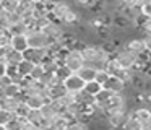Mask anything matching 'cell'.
<instances>
[{"label": "cell", "instance_id": "d6a6232c", "mask_svg": "<svg viewBox=\"0 0 151 130\" xmlns=\"http://www.w3.org/2000/svg\"><path fill=\"white\" fill-rule=\"evenodd\" d=\"M67 130H88V124L81 120H72L67 124Z\"/></svg>", "mask_w": 151, "mask_h": 130}, {"label": "cell", "instance_id": "d4e9b609", "mask_svg": "<svg viewBox=\"0 0 151 130\" xmlns=\"http://www.w3.org/2000/svg\"><path fill=\"white\" fill-rule=\"evenodd\" d=\"M41 114H42V117L44 119H52V117H55L57 116V112H55V109H54L52 107V104L49 103V99L46 101V103H44V106L41 107Z\"/></svg>", "mask_w": 151, "mask_h": 130}, {"label": "cell", "instance_id": "ffe728a7", "mask_svg": "<svg viewBox=\"0 0 151 130\" xmlns=\"http://www.w3.org/2000/svg\"><path fill=\"white\" fill-rule=\"evenodd\" d=\"M122 130H141V122L133 116L132 110H128V117H127V120H125Z\"/></svg>", "mask_w": 151, "mask_h": 130}, {"label": "cell", "instance_id": "ba28073f", "mask_svg": "<svg viewBox=\"0 0 151 130\" xmlns=\"http://www.w3.org/2000/svg\"><path fill=\"white\" fill-rule=\"evenodd\" d=\"M70 8H72V5H70L67 0L55 2V3H52V5H50V8H49V16L52 20H55V21H60V20H62V16L65 15Z\"/></svg>", "mask_w": 151, "mask_h": 130}, {"label": "cell", "instance_id": "f6af8a7d", "mask_svg": "<svg viewBox=\"0 0 151 130\" xmlns=\"http://www.w3.org/2000/svg\"><path fill=\"white\" fill-rule=\"evenodd\" d=\"M141 130H151V120H148V122L141 124Z\"/></svg>", "mask_w": 151, "mask_h": 130}, {"label": "cell", "instance_id": "f546056e", "mask_svg": "<svg viewBox=\"0 0 151 130\" xmlns=\"http://www.w3.org/2000/svg\"><path fill=\"white\" fill-rule=\"evenodd\" d=\"M10 39H12V34L7 28H0V47H7L10 46Z\"/></svg>", "mask_w": 151, "mask_h": 130}, {"label": "cell", "instance_id": "8992f818", "mask_svg": "<svg viewBox=\"0 0 151 130\" xmlns=\"http://www.w3.org/2000/svg\"><path fill=\"white\" fill-rule=\"evenodd\" d=\"M41 31L44 32V34L47 36V39H49L50 42L57 41V39H60L63 36V32H65V28H63V25L60 21H55V20H50L49 23H47L46 26H44Z\"/></svg>", "mask_w": 151, "mask_h": 130}, {"label": "cell", "instance_id": "836d02e7", "mask_svg": "<svg viewBox=\"0 0 151 130\" xmlns=\"http://www.w3.org/2000/svg\"><path fill=\"white\" fill-rule=\"evenodd\" d=\"M29 112V107H28V104L24 103H20L17 107V110H15V116H20V117H26V114Z\"/></svg>", "mask_w": 151, "mask_h": 130}, {"label": "cell", "instance_id": "60d3db41", "mask_svg": "<svg viewBox=\"0 0 151 130\" xmlns=\"http://www.w3.org/2000/svg\"><path fill=\"white\" fill-rule=\"evenodd\" d=\"M141 13H143V15H146L148 18H151V2L148 3V5L141 6Z\"/></svg>", "mask_w": 151, "mask_h": 130}, {"label": "cell", "instance_id": "7402d4cb", "mask_svg": "<svg viewBox=\"0 0 151 130\" xmlns=\"http://www.w3.org/2000/svg\"><path fill=\"white\" fill-rule=\"evenodd\" d=\"M132 112H133V116L137 117L141 124L151 120V109L150 107H137V109H133Z\"/></svg>", "mask_w": 151, "mask_h": 130}, {"label": "cell", "instance_id": "277c9868", "mask_svg": "<svg viewBox=\"0 0 151 130\" xmlns=\"http://www.w3.org/2000/svg\"><path fill=\"white\" fill-rule=\"evenodd\" d=\"M115 110H127V98L124 93H112V96L104 104L106 116L109 112H115Z\"/></svg>", "mask_w": 151, "mask_h": 130}, {"label": "cell", "instance_id": "9c48e42d", "mask_svg": "<svg viewBox=\"0 0 151 130\" xmlns=\"http://www.w3.org/2000/svg\"><path fill=\"white\" fill-rule=\"evenodd\" d=\"M62 83H63V86H65V90L68 91V93H73V94L81 91L83 88H85V81H83L76 73H72L68 78H65Z\"/></svg>", "mask_w": 151, "mask_h": 130}, {"label": "cell", "instance_id": "52a82bcc", "mask_svg": "<svg viewBox=\"0 0 151 130\" xmlns=\"http://www.w3.org/2000/svg\"><path fill=\"white\" fill-rule=\"evenodd\" d=\"M127 117H128V110H115V112H109L106 116V122H107L109 129L122 130Z\"/></svg>", "mask_w": 151, "mask_h": 130}, {"label": "cell", "instance_id": "ab89813d", "mask_svg": "<svg viewBox=\"0 0 151 130\" xmlns=\"http://www.w3.org/2000/svg\"><path fill=\"white\" fill-rule=\"evenodd\" d=\"M23 130H41V127L37 124H31V122H26L23 127Z\"/></svg>", "mask_w": 151, "mask_h": 130}, {"label": "cell", "instance_id": "44dd1931", "mask_svg": "<svg viewBox=\"0 0 151 130\" xmlns=\"http://www.w3.org/2000/svg\"><path fill=\"white\" fill-rule=\"evenodd\" d=\"M120 68H122V67L117 64V60H115L114 57H111V58H109V60L104 64V67H102V70H104L106 73L109 75V77H115V75L119 73V70H120Z\"/></svg>", "mask_w": 151, "mask_h": 130}, {"label": "cell", "instance_id": "e575fe53", "mask_svg": "<svg viewBox=\"0 0 151 130\" xmlns=\"http://www.w3.org/2000/svg\"><path fill=\"white\" fill-rule=\"evenodd\" d=\"M13 116H15L13 112H8V110H5V109L0 107V125H5Z\"/></svg>", "mask_w": 151, "mask_h": 130}, {"label": "cell", "instance_id": "f1b7e54d", "mask_svg": "<svg viewBox=\"0 0 151 130\" xmlns=\"http://www.w3.org/2000/svg\"><path fill=\"white\" fill-rule=\"evenodd\" d=\"M18 2H20V0H0V3H2V6H4V12H7V13L17 12Z\"/></svg>", "mask_w": 151, "mask_h": 130}, {"label": "cell", "instance_id": "8d00e7d4", "mask_svg": "<svg viewBox=\"0 0 151 130\" xmlns=\"http://www.w3.org/2000/svg\"><path fill=\"white\" fill-rule=\"evenodd\" d=\"M7 16H8V26H12V25H17V23L23 21V18H21V15H18L17 12H13V13H7Z\"/></svg>", "mask_w": 151, "mask_h": 130}, {"label": "cell", "instance_id": "484cf974", "mask_svg": "<svg viewBox=\"0 0 151 130\" xmlns=\"http://www.w3.org/2000/svg\"><path fill=\"white\" fill-rule=\"evenodd\" d=\"M73 72H70V68L67 67V65H57V68H55V72H54V75H55L57 78H59L60 81H63L65 78H68L70 75H72Z\"/></svg>", "mask_w": 151, "mask_h": 130}, {"label": "cell", "instance_id": "83f0119b", "mask_svg": "<svg viewBox=\"0 0 151 130\" xmlns=\"http://www.w3.org/2000/svg\"><path fill=\"white\" fill-rule=\"evenodd\" d=\"M8 31H10L12 36L13 34H26L28 28H26V25H24V21H20V23H17V25L8 26Z\"/></svg>", "mask_w": 151, "mask_h": 130}, {"label": "cell", "instance_id": "5b68a950", "mask_svg": "<svg viewBox=\"0 0 151 130\" xmlns=\"http://www.w3.org/2000/svg\"><path fill=\"white\" fill-rule=\"evenodd\" d=\"M112 57L117 60V64L120 65L122 68H127V70H132L133 65H135V62H137V55L132 54V52H128L124 46H122L120 49H117Z\"/></svg>", "mask_w": 151, "mask_h": 130}, {"label": "cell", "instance_id": "f907efd6", "mask_svg": "<svg viewBox=\"0 0 151 130\" xmlns=\"http://www.w3.org/2000/svg\"><path fill=\"white\" fill-rule=\"evenodd\" d=\"M55 130H67V127H63V129H55Z\"/></svg>", "mask_w": 151, "mask_h": 130}, {"label": "cell", "instance_id": "30bf717a", "mask_svg": "<svg viewBox=\"0 0 151 130\" xmlns=\"http://www.w3.org/2000/svg\"><path fill=\"white\" fill-rule=\"evenodd\" d=\"M47 55L46 49H34V47H28L23 52V58L24 60H29L31 64H41L44 60V57Z\"/></svg>", "mask_w": 151, "mask_h": 130}, {"label": "cell", "instance_id": "7c38bea8", "mask_svg": "<svg viewBox=\"0 0 151 130\" xmlns=\"http://www.w3.org/2000/svg\"><path fill=\"white\" fill-rule=\"evenodd\" d=\"M124 47L127 49L128 52L135 54V55H140L141 52L146 51V47H145V42H143V39H141V38H133V39H130L128 42H125V44H124Z\"/></svg>", "mask_w": 151, "mask_h": 130}, {"label": "cell", "instance_id": "bcb514c9", "mask_svg": "<svg viewBox=\"0 0 151 130\" xmlns=\"http://www.w3.org/2000/svg\"><path fill=\"white\" fill-rule=\"evenodd\" d=\"M151 0H137V5L138 6H145V5H148Z\"/></svg>", "mask_w": 151, "mask_h": 130}, {"label": "cell", "instance_id": "7bdbcfd3", "mask_svg": "<svg viewBox=\"0 0 151 130\" xmlns=\"http://www.w3.org/2000/svg\"><path fill=\"white\" fill-rule=\"evenodd\" d=\"M145 93V103L151 106V91H143Z\"/></svg>", "mask_w": 151, "mask_h": 130}, {"label": "cell", "instance_id": "b9f144b4", "mask_svg": "<svg viewBox=\"0 0 151 130\" xmlns=\"http://www.w3.org/2000/svg\"><path fill=\"white\" fill-rule=\"evenodd\" d=\"M143 31L145 32H151V18L146 20V23H145V26H143Z\"/></svg>", "mask_w": 151, "mask_h": 130}, {"label": "cell", "instance_id": "603a6c76", "mask_svg": "<svg viewBox=\"0 0 151 130\" xmlns=\"http://www.w3.org/2000/svg\"><path fill=\"white\" fill-rule=\"evenodd\" d=\"M2 93H4V96H7V98H18L21 94V88H20L18 83H13V81H12L7 88L2 90Z\"/></svg>", "mask_w": 151, "mask_h": 130}, {"label": "cell", "instance_id": "6da1fadb", "mask_svg": "<svg viewBox=\"0 0 151 130\" xmlns=\"http://www.w3.org/2000/svg\"><path fill=\"white\" fill-rule=\"evenodd\" d=\"M80 52H81V57H83V60H85V64L93 65V67L98 68V70L104 67V64L112 57V55L109 54V52L106 51L101 44H99V46H96V44H86Z\"/></svg>", "mask_w": 151, "mask_h": 130}, {"label": "cell", "instance_id": "cb8c5ba5", "mask_svg": "<svg viewBox=\"0 0 151 130\" xmlns=\"http://www.w3.org/2000/svg\"><path fill=\"white\" fill-rule=\"evenodd\" d=\"M33 67H34V64H31L29 60H24V58L17 65L18 73H20L21 77H29V73H31V70H33Z\"/></svg>", "mask_w": 151, "mask_h": 130}, {"label": "cell", "instance_id": "8fae6325", "mask_svg": "<svg viewBox=\"0 0 151 130\" xmlns=\"http://www.w3.org/2000/svg\"><path fill=\"white\" fill-rule=\"evenodd\" d=\"M102 88L112 91V93H124L125 88H127V83H124V81L117 77H109L107 81L102 84Z\"/></svg>", "mask_w": 151, "mask_h": 130}, {"label": "cell", "instance_id": "816d5d0a", "mask_svg": "<svg viewBox=\"0 0 151 130\" xmlns=\"http://www.w3.org/2000/svg\"><path fill=\"white\" fill-rule=\"evenodd\" d=\"M111 130H115V129H111Z\"/></svg>", "mask_w": 151, "mask_h": 130}, {"label": "cell", "instance_id": "1f68e13d", "mask_svg": "<svg viewBox=\"0 0 151 130\" xmlns=\"http://www.w3.org/2000/svg\"><path fill=\"white\" fill-rule=\"evenodd\" d=\"M44 73H46V72H44L42 65H41V64H34L33 70H31V73H29V78H33V80H41Z\"/></svg>", "mask_w": 151, "mask_h": 130}, {"label": "cell", "instance_id": "3957f363", "mask_svg": "<svg viewBox=\"0 0 151 130\" xmlns=\"http://www.w3.org/2000/svg\"><path fill=\"white\" fill-rule=\"evenodd\" d=\"M28 38V47H34V49H47L50 44V41L47 39V36L44 34L41 29H31L26 32Z\"/></svg>", "mask_w": 151, "mask_h": 130}, {"label": "cell", "instance_id": "e0dca14e", "mask_svg": "<svg viewBox=\"0 0 151 130\" xmlns=\"http://www.w3.org/2000/svg\"><path fill=\"white\" fill-rule=\"evenodd\" d=\"M65 93H67V90H65V86H63V83H55V84L47 88V98H49V99H59V98H62Z\"/></svg>", "mask_w": 151, "mask_h": 130}, {"label": "cell", "instance_id": "4dcf8cb0", "mask_svg": "<svg viewBox=\"0 0 151 130\" xmlns=\"http://www.w3.org/2000/svg\"><path fill=\"white\" fill-rule=\"evenodd\" d=\"M101 88H102V86L98 83V81L93 80V81H88V83H85V88H83V90H85L86 93H89L91 96H94V94L98 93V91L101 90Z\"/></svg>", "mask_w": 151, "mask_h": 130}, {"label": "cell", "instance_id": "4316f807", "mask_svg": "<svg viewBox=\"0 0 151 130\" xmlns=\"http://www.w3.org/2000/svg\"><path fill=\"white\" fill-rule=\"evenodd\" d=\"M26 120L31 124H37L39 125V122L42 120V114H41L39 109H29V112L26 114Z\"/></svg>", "mask_w": 151, "mask_h": 130}, {"label": "cell", "instance_id": "2e32d148", "mask_svg": "<svg viewBox=\"0 0 151 130\" xmlns=\"http://www.w3.org/2000/svg\"><path fill=\"white\" fill-rule=\"evenodd\" d=\"M46 101H47V98L41 96V94H29V96L24 98V103L28 104L29 109H41Z\"/></svg>", "mask_w": 151, "mask_h": 130}, {"label": "cell", "instance_id": "d6986e66", "mask_svg": "<svg viewBox=\"0 0 151 130\" xmlns=\"http://www.w3.org/2000/svg\"><path fill=\"white\" fill-rule=\"evenodd\" d=\"M26 122H28L26 117L13 116L7 124H5V127H7V130H23V127H24V124H26Z\"/></svg>", "mask_w": 151, "mask_h": 130}, {"label": "cell", "instance_id": "5bb4252c", "mask_svg": "<svg viewBox=\"0 0 151 130\" xmlns=\"http://www.w3.org/2000/svg\"><path fill=\"white\" fill-rule=\"evenodd\" d=\"M96 72H98V68H94L93 65L85 64L78 72H76V75H78V77L81 78L85 83H88V81H93V80L96 78Z\"/></svg>", "mask_w": 151, "mask_h": 130}, {"label": "cell", "instance_id": "c3c4849f", "mask_svg": "<svg viewBox=\"0 0 151 130\" xmlns=\"http://www.w3.org/2000/svg\"><path fill=\"white\" fill-rule=\"evenodd\" d=\"M0 130H7V127H5V125H0Z\"/></svg>", "mask_w": 151, "mask_h": 130}, {"label": "cell", "instance_id": "7a4b0ae2", "mask_svg": "<svg viewBox=\"0 0 151 130\" xmlns=\"http://www.w3.org/2000/svg\"><path fill=\"white\" fill-rule=\"evenodd\" d=\"M63 65H67V67L70 68V72L76 73V72L85 65L81 52H80L78 49H68V51L65 52V55H63Z\"/></svg>", "mask_w": 151, "mask_h": 130}, {"label": "cell", "instance_id": "ee69618b", "mask_svg": "<svg viewBox=\"0 0 151 130\" xmlns=\"http://www.w3.org/2000/svg\"><path fill=\"white\" fill-rule=\"evenodd\" d=\"M5 68H7V64H5L4 60H0V77L5 75Z\"/></svg>", "mask_w": 151, "mask_h": 130}, {"label": "cell", "instance_id": "ac0fdd59", "mask_svg": "<svg viewBox=\"0 0 151 130\" xmlns=\"http://www.w3.org/2000/svg\"><path fill=\"white\" fill-rule=\"evenodd\" d=\"M21 60H23V52L13 51L12 47L8 49V52L5 54V58H4V62L8 65H18Z\"/></svg>", "mask_w": 151, "mask_h": 130}, {"label": "cell", "instance_id": "681fc988", "mask_svg": "<svg viewBox=\"0 0 151 130\" xmlns=\"http://www.w3.org/2000/svg\"><path fill=\"white\" fill-rule=\"evenodd\" d=\"M4 12V6H2V3H0V13Z\"/></svg>", "mask_w": 151, "mask_h": 130}, {"label": "cell", "instance_id": "4fadbf2b", "mask_svg": "<svg viewBox=\"0 0 151 130\" xmlns=\"http://www.w3.org/2000/svg\"><path fill=\"white\" fill-rule=\"evenodd\" d=\"M10 47L13 51L18 52H24L28 49V38L26 34H13L10 39Z\"/></svg>", "mask_w": 151, "mask_h": 130}, {"label": "cell", "instance_id": "7dc6e473", "mask_svg": "<svg viewBox=\"0 0 151 130\" xmlns=\"http://www.w3.org/2000/svg\"><path fill=\"white\" fill-rule=\"evenodd\" d=\"M31 2L36 5V3H49V0H31Z\"/></svg>", "mask_w": 151, "mask_h": 130}, {"label": "cell", "instance_id": "74e56055", "mask_svg": "<svg viewBox=\"0 0 151 130\" xmlns=\"http://www.w3.org/2000/svg\"><path fill=\"white\" fill-rule=\"evenodd\" d=\"M10 83H12V78L7 77V75H2V77H0V91L4 90V88H7Z\"/></svg>", "mask_w": 151, "mask_h": 130}, {"label": "cell", "instance_id": "d590c367", "mask_svg": "<svg viewBox=\"0 0 151 130\" xmlns=\"http://www.w3.org/2000/svg\"><path fill=\"white\" fill-rule=\"evenodd\" d=\"M107 78H109V75L106 73V72L102 70V68H99V70L96 72V78H94V81H98V83L102 86V84H104L106 81H107Z\"/></svg>", "mask_w": 151, "mask_h": 130}, {"label": "cell", "instance_id": "f35d334b", "mask_svg": "<svg viewBox=\"0 0 151 130\" xmlns=\"http://www.w3.org/2000/svg\"><path fill=\"white\" fill-rule=\"evenodd\" d=\"M143 42H145V47H146L148 52H151V32H145L143 38Z\"/></svg>", "mask_w": 151, "mask_h": 130}, {"label": "cell", "instance_id": "9a60e30c", "mask_svg": "<svg viewBox=\"0 0 151 130\" xmlns=\"http://www.w3.org/2000/svg\"><path fill=\"white\" fill-rule=\"evenodd\" d=\"M34 12V3L31 0H20L18 2V6H17V13L21 15V18H28L31 16Z\"/></svg>", "mask_w": 151, "mask_h": 130}]
</instances>
